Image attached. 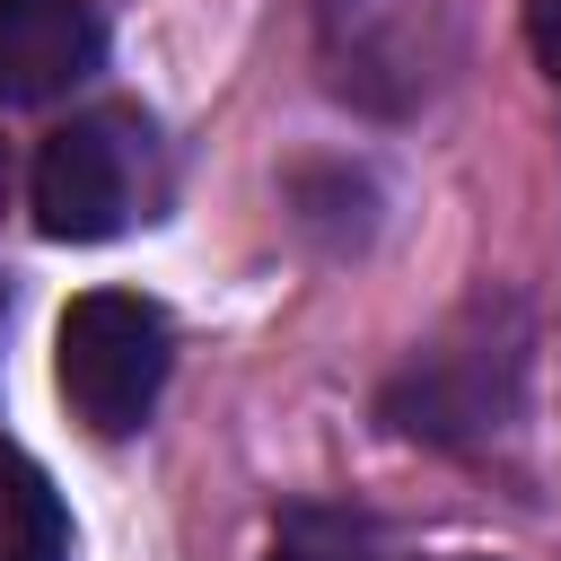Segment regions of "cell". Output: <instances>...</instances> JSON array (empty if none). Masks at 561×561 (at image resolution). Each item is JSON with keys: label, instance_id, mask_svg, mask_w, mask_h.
<instances>
[{"label": "cell", "instance_id": "obj_1", "mask_svg": "<svg viewBox=\"0 0 561 561\" xmlns=\"http://www.w3.org/2000/svg\"><path fill=\"white\" fill-rule=\"evenodd\" d=\"M517 386H526V316L500 298L465 307L394 386H386V421L403 438H430V447H465L482 430H500L517 412Z\"/></svg>", "mask_w": 561, "mask_h": 561}, {"label": "cell", "instance_id": "obj_2", "mask_svg": "<svg viewBox=\"0 0 561 561\" xmlns=\"http://www.w3.org/2000/svg\"><path fill=\"white\" fill-rule=\"evenodd\" d=\"M167 316L131 289H88L61 307V333H53V377H61V403L96 430V438H123L149 421L158 386H167Z\"/></svg>", "mask_w": 561, "mask_h": 561}, {"label": "cell", "instance_id": "obj_3", "mask_svg": "<svg viewBox=\"0 0 561 561\" xmlns=\"http://www.w3.org/2000/svg\"><path fill=\"white\" fill-rule=\"evenodd\" d=\"M447 53V0H316V61L368 114H412Z\"/></svg>", "mask_w": 561, "mask_h": 561}, {"label": "cell", "instance_id": "obj_4", "mask_svg": "<svg viewBox=\"0 0 561 561\" xmlns=\"http://www.w3.org/2000/svg\"><path fill=\"white\" fill-rule=\"evenodd\" d=\"M140 158H149V131L140 114L105 105V114H70L44 149H35V228L61 237V245H105L131 228V202H140Z\"/></svg>", "mask_w": 561, "mask_h": 561}, {"label": "cell", "instance_id": "obj_5", "mask_svg": "<svg viewBox=\"0 0 561 561\" xmlns=\"http://www.w3.org/2000/svg\"><path fill=\"white\" fill-rule=\"evenodd\" d=\"M105 61V18L88 0H0V105L70 96Z\"/></svg>", "mask_w": 561, "mask_h": 561}, {"label": "cell", "instance_id": "obj_6", "mask_svg": "<svg viewBox=\"0 0 561 561\" xmlns=\"http://www.w3.org/2000/svg\"><path fill=\"white\" fill-rule=\"evenodd\" d=\"M0 561H70V508L18 447H0Z\"/></svg>", "mask_w": 561, "mask_h": 561}, {"label": "cell", "instance_id": "obj_7", "mask_svg": "<svg viewBox=\"0 0 561 561\" xmlns=\"http://www.w3.org/2000/svg\"><path fill=\"white\" fill-rule=\"evenodd\" d=\"M272 561H386V552H377V526L351 508H289L272 526Z\"/></svg>", "mask_w": 561, "mask_h": 561}, {"label": "cell", "instance_id": "obj_8", "mask_svg": "<svg viewBox=\"0 0 561 561\" xmlns=\"http://www.w3.org/2000/svg\"><path fill=\"white\" fill-rule=\"evenodd\" d=\"M526 35H535V61L561 79V0H526Z\"/></svg>", "mask_w": 561, "mask_h": 561}, {"label": "cell", "instance_id": "obj_9", "mask_svg": "<svg viewBox=\"0 0 561 561\" xmlns=\"http://www.w3.org/2000/svg\"><path fill=\"white\" fill-rule=\"evenodd\" d=\"M447 561H482V552H447Z\"/></svg>", "mask_w": 561, "mask_h": 561}]
</instances>
